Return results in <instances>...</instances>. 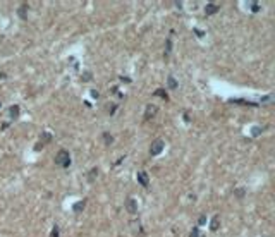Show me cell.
<instances>
[{
    "mask_svg": "<svg viewBox=\"0 0 275 237\" xmlns=\"http://www.w3.org/2000/svg\"><path fill=\"white\" fill-rule=\"evenodd\" d=\"M55 165L62 167V169H67L71 165V155H69L67 150H60V151L55 155Z\"/></svg>",
    "mask_w": 275,
    "mask_h": 237,
    "instance_id": "cell-1",
    "label": "cell"
},
{
    "mask_svg": "<svg viewBox=\"0 0 275 237\" xmlns=\"http://www.w3.org/2000/svg\"><path fill=\"white\" fill-rule=\"evenodd\" d=\"M164 148H165L164 139H155V141L151 143V146H150V155H151V156H157V155H160V153L164 151Z\"/></svg>",
    "mask_w": 275,
    "mask_h": 237,
    "instance_id": "cell-2",
    "label": "cell"
},
{
    "mask_svg": "<svg viewBox=\"0 0 275 237\" xmlns=\"http://www.w3.org/2000/svg\"><path fill=\"white\" fill-rule=\"evenodd\" d=\"M124 206H126L127 213H131V215H136L138 213V203L134 198H127L126 203H124Z\"/></svg>",
    "mask_w": 275,
    "mask_h": 237,
    "instance_id": "cell-3",
    "label": "cell"
},
{
    "mask_svg": "<svg viewBox=\"0 0 275 237\" xmlns=\"http://www.w3.org/2000/svg\"><path fill=\"white\" fill-rule=\"evenodd\" d=\"M136 179H138V182L143 186V187H148V186H150V177H148L146 172H143V170H141V172H138Z\"/></svg>",
    "mask_w": 275,
    "mask_h": 237,
    "instance_id": "cell-4",
    "label": "cell"
},
{
    "mask_svg": "<svg viewBox=\"0 0 275 237\" xmlns=\"http://www.w3.org/2000/svg\"><path fill=\"white\" fill-rule=\"evenodd\" d=\"M218 9H220V7L217 5V4H206V7H205V14L206 16H213V14H217L218 12Z\"/></svg>",
    "mask_w": 275,
    "mask_h": 237,
    "instance_id": "cell-5",
    "label": "cell"
},
{
    "mask_svg": "<svg viewBox=\"0 0 275 237\" xmlns=\"http://www.w3.org/2000/svg\"><path fill=\"white\" fill-rule=\"evenodd\" d=\"M157 112H158V108H157L155 105H148V107H146V110H144V119H146V120H148V119H151V117L157 114Z\"/></svg>",
    "mask_w": 275,
    "mask_h": 237,
    "instance_id": "cell-6",
    "label": "cell"
},
{
    "mask_svg": "<svg viewBox=\"0 0 275 237\" xmlns=\"http://www.w3.org/2000/svg\"><path fill=\"white\" fill-rule=\"evenodd\" d=\"M218 227H220V216L215 215V216L212 218V223H210V230H212V232H217V230H218Z\"/></svg>",
    "mask_w": 275,
    "mask_h": 237,
    "instance_id": "cell-7",
    "label": "cell"
},
{
    "mask_svg": "<svg viewBox=\"0 0 275 237\" xmlns=\"http://www.w3.org/2000/svg\"><path fill=\"white\" fill-rule=\"evenodd\" d=\"M50 141H52V134H50V132H43L41 136H40V144H41V146L48 144Z\"/></svg>",
    "mask_w": 275,
    "mask_h": 237,
    "instance_id": "cell-8",
    "label": "cell"
},
{
    "mask_svg": "<svg viewBox=\"0 0 275 237\" xmlns=\"http://www.w3.org/2000/svg\"><path fill=\"white\" fill-rule=\"evenodd\" d=\"M84 206H86V201H84V199H81V201H78V203H74L72 210H74V213H79V211L84 210Z\"/></svg>",
    "mask_w": 275,
    "mask_h": 237,
    "instance_id": "cell-9",
    "label": "cell"
},
{
    "mask_svg": "<svg viewBox=\"0 0 275 237\" xmlns=\"http://www.w3.org/2000/svg\"><path fill=\"white\" fill-rule=\"evenodd\" d=\"M177 81H175L174 77H172V76H169V77H167V88H169V90H177Z\"/></svg>",
    "mask_w": 275,
    "mask_h": 237,
    "instance_id": "cell-10",
    "label": "cell"
},
{
    "mask_svg": "<svg viewBox=\"0 0 275 237\" xmlns=\"http://www.w3.org/2000/svg\"><path fill=\"white\" fill-rule=\"evenodd\" d=\"M9 114H11V119L14 120V119H17L19 117V107L17 105H12L11 108H9Z\"/></svg>",
    "mask_w": 275,
    "mask_h": 237,
    "instance_id": "cell-11",
    "label": "cell"
},
{
    "mask_svg": "<svg viewBox=\"0 0 275 237\" xmlns=\"http://www.w3.org/2000/svg\"><path fill=\"white\" fill-rule=\"evenodd\" d=\"M17 14H19V17H21V19H26V17H28V5H26V4H22V5L19 7Z\"/></svg>",
    "mask_w": 275,
    "mask_h": 237,
    "instance_id": "cell-12",
    "label": "cell"
},
{
    "mask_svg": "<svg viewBox=\"0 0 275 237\" xmlns=\"http://www.w3.org/2000/svg\"><path fill=\"white\" fill-rule=\"evenodd\" d=\"M234 196H236L237 199H243L244 196H246V189H244V187H237V189H234Z\"/></svg>",
    "mask_w": 275,
    "mask_h": 237,
    "instance_id": "cell-13",
    "label": "cell"
},
{
    "mask_svg": "<svg viewBox=\"0 0 275 237\" xmlns=\"http://www.w3.org/2000/svg\"><path fill=\"white\" fill-rule=\"evenodd\" d=\"M101 137H103L105 144H108V146L114 143V136H112V134H108V132H103V134H101Z\"/></svg>",
    "mask_w": 275,
    "mask_h": 237,
    "instance_id": "cell-14",
    "label": "cell"
},
{
    "mask_svg": "<svg viewBox=\"0 0 275 237\" xmlns=\"http://www.w3.org/2000/svg\"><path fill=\"white\" fill-rule=\"evenodd\" d=\"M96 177H98V169L95 167V169H91V170H90V174H88V180H90V182H93Z\"/></svg>",
    "mask_w": 275,
    "mask_h": 237,
    "instance_id": "cell-15",
    "label": "cell"
},
{
    "mask_svg": "<svg viewBox=\"0 0 275 237\" xmlns=\"http://www.w3.org/2000/svg\"><path fill=\"white\" fill-rule=\"evenodd\" d=\"M155 96H160V98H164V100H169V95H167V91L162 90V88L155 91Z\"/></svg>",
    "mask_w": 275,
    "mask_h": 237,
    "instance_id": "cell-16",
    "label": "cell"
},
{
    "mask_svg": "<svg viewBox=\"0 0 275 237\" xmlns=\"http://www.w3.org/2000/svg\"><path fill=\"white\" fill-rule=\"evenodd\" d=\"M249 9H251L253 12H258L260 9H261V7H260V4H258V2H249Z\"/></svg>",
    "mask_w": 275,
    "mask_h": 237,
    "instance_id": "cell-17",
    "label": "cell"
},
{
    "mask_svg": "<svg viewBox=\"0 0 275 237\" xmlns=\"http://www.w3.org/2000/svg\"><path fill=\"white\" fill-rule=\"evenodd\" d=\"M165 55H169L170 52H172V41H170V38H167V41H165Z\"/></svg>",
    "mask_w": 275,
    "mask_h": 237,
    "instance_id": "cell-18",
    "label": "cell"
},
{
    "mask_svg": "<svg viewBox=\"0 0 275 237\" xmlns=\"http://www.w3.org/2000/svg\"><path fill=\"white\" fill-rule=\"evenodd\" d=\"M189 237H203V235H201V234H200V229H198V227H194V229H193V230H191Z\"/></svg>",
    "mask_w": 275,
    "mask_h": 237,
    "instance_id": "cell-19",
    "label": "cell"
},
{
    "mask_svg": "<svg viewBox=\"0 0 275 237\" xmlns=\"http://www.w3.org/2000/svg\"><path fill=\"white\" fill-rule=\"evenodd\" d=\"M251 131H253V132H251V134H253V136L256 137V136H260V134H261V131H263V129H261V127H258V126H256V127H253V129H251Z\"/></svg>",
    "mask_w": 275,
    "mask_h": 237,
    "instance_id": "cell-20",
    "label": "cell"
},
{
    "mask_svg": "<svg viewBox=\"0 0 275 237\" xmlns=\"http://www.w3.org/2000/svg\"><path fill=\"white\" fill-rule=\"evenodd\" d=\"M81 79H83V81H91V72H90V71H86V72H83V76H81Z\"/></svg>",
    "mask_w": 275,
    "mask_h": 237,
    "instance_id": "cell-21",
    "label": "cell"
},
{
    "mask_svg": "<svg viewBox=\"0 0 275 237\" xmlns=\"http://www.w3.org/2000/svg\"><path fill=\"white\" fill-rule=\"evenodd\" d=\"M198 223H200V225H205V223H206V216L201 215L200 218H198Z\"/></svg>",
    "mask_w": 275,
    "mask_h": 237,
    "instance_id": "cell-22",
    "label": "cell"
},
{
    "mask_svg": "<svg viewBox=\"0 0 275 237\" xmlns=\"http://www.w3.org/2000/svg\"><path fill=\"white\" fill-rule=\"evenodd\" d=\"M50 237H58V227H57V225L53 227V230H52V235H50Z\"/></svg>",
    "mask_w": 275,
    "mask_h": 237,
    "instance_id": "cell-23",
    "label": "cell"
},
{
    "mask_svg": "<svg viewBox=\"0 0 275 237\" xmlns=\"http://www.w3.org/2000/svg\"><path fill=\"white\" fill-rule=\"evenodd\" d=\"M194 33H196V36H198V38H201L203 35H205V33L201 31V29H198V28H194Z\"/></svg>",
    "mask_w": 275,
    "mask_h": 237,
    "instance_id": "cell-24",
    "label": "cell"
},
{
    "mask_svg": "<svg viewBox=\"0 0 275 237\" xmlns=\"http://www.w3.org/2000/svg\"><path fill=\"white\" fill-rule=\"evenodd\" d=\"M98 95H100V93H98L96 90H93V91H91V96H93V98H98Z\"/></svg>",
    "mask_w": 275,
    "mask_h": 237,
    "instance_id": "cell-25",
    "label": "cell"
},
{
    "mask_svg": "<svg viewBox=\"0 0 275 237\" xmlns=\"http://www.w3.org/2000/svg\"><path fill=\"white\" fill-rule=\"evenodd\" d=\"M0 105H2V103H0Z\"/></svg>",
    "mask_w": 275,
    "mask_h": 237,
    "instance_id": "cell-26",
    "label": "cell"
}]
</instances>
